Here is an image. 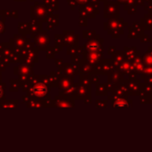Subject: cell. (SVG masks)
Segmentation results:
<instances>
[{"instance_id": "cell-1", "label": "cell", "mask_w": 152, "mask_h": 152, "mask_svg": "<svg viewBox=\"0 0 152 152\" xmlns=\"http://www.w3.org/2000/svg\"><path fill=\"white\" fill-rule=\"evenodd\" d=\"M30 93H31V95L35 96V97H38V98L43 97V96H45L46 93H47V88H46V86H45L43 83H37L36 85H34V86L31 88Z\"/></svg>"}, {"instance_id": "cell-2", "label": "cell", "mask_w": 152, "mask_h": 152, "mask_svg": "<svg viewBox=\"0 0 152 152\" xmlns=\"http://www.w3.org/2000/svg\"><path fill=\"white\" fill-rule=\"evenodd\" d=\"M17 100H4L0 102V107H17Z\"/></svg>"}, {"instance_id": "cell-3", "label": "cell", "mask_w": 152, "mask_h": 152, "mask_svg": "<svg viewBox=\"0 0 152 152\" xmlns=\"http://www.w3.org/2000/svg\"><path fill=\"white\" fill-rule=\"evenodd\" d=\"M6 99V83H0V102Z\"/></svg>"}, {"instance_id": "cell-4", "label": "cell", "mask_w": 152, "mask_h": 152, "mask_svg": "<svg viewBox=\"0 0 152 152\" xmlns=\"http://www.w3.org/2000/svg\"><path fill=\"white\" fill-rule=\"evenodd\" d=\"M10 83H11V88L10 91H17L20 88V83L18 81H16L15 79H11L10 80Z\"/></svg>"}, {"instance_id": "cell-5", "label": "cell", "mask_w": 152, "mask_h": 152, "mask_svg": "<svg viewBox=\"0 0 152 152\" xmlns=\"http://www.w3.org/2000/svg\"><path fill=\"white\" fill-rule=\"evenodd\" d=\"M6 67H7V65L2 62V60L1 59H0V71H5L6 70Z\"/></svg>"}, {"instance_id": "cell-6", "label": "cell", "mask_w": 152, "mask_h": 152, "mask_svg": "<svg viewBox=\"0 0 152 152\" xmlns=\"http://www.w3.org/2000/svg\"><path fill=\"white\" fill-rule=\"evenodd\" d=\"M1 79H2V72H1V71H0V83H2Z\"/></svg>"}]
</instances>
